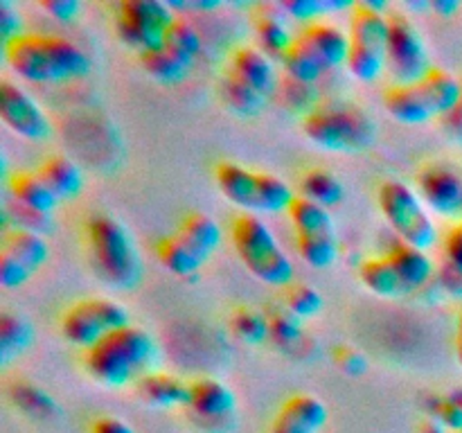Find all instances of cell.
<instances>
[{"label":"cell","instance_id":"cell-1","mask_svg":"<svg viewBox=\"0 0 462 433\" xmlns=\"http://www.w3.org/2000/svg\"><path fill=\"white\" fill-rule=\"evenodd\" d=\"M5 61L14 72L32 84H59L81 79L90 72V59L66 36L23 32L3 43Z\"/></svg>","mask_w":462,"mask_h":433},{"label":"cell","instance_id":"cell-2","mask_svg":"<svg viewBox=\"0 0 462 433\" xmlns=\"http://www.w3.org/2000/svg\"><path fill=\"white\" fill-rule=\"evenodd\" d=\"M156 359L158 345L152 334L138 325H126L102 338L97 345L84 350L81 364L93 382L108 388H122L152 373Z\"/></svg>","mask_w":462,"mask_h":433},{"label":"cell","instance_id":"cell-3","mask_svg":"<svg viewBox=\"0 0 462 433\" xmlns=\"http://www.w3.org/2000/svg\"><path fill=\"white\" fill-rule=\"evenodd\" d=\"M90 266L104 284L113 289H134L143 278V257L125 224L108 215H95L84 228Z\"/></svg>","mask_w":462,"mask_h":433},{"label":"cell","instance_id":"cell-4","mask_svg":"<svg viewBox=\"0 0 462 433\" xmlns=\"http://www.w3.org/2000/svg\"><path fill=\"white\" fill-rule=\"evenodd\" d=\"M302 134L325 152H365L377 138L374 120L361 106L347 102H325L302 115Z\"/></svg>","mask_w":462,"mask_h":433},{"label":"cell","instance_id":"cell-5","mask_svg":"<svg viewBox=\"0 0 462 433\" xmlns=\"http://www.w3.org/2000/svg\"><path fill=\"white\" fill-rule=\"evenodd\" d=\"M230 239L242 264L260 282L289 287L293 282V262L284 253L269 226L251 212H242L230 224Z\"/></svg>","mask_w":462,"mask_h":433},{"label":"cell","instance_id":"cell-6","mask_svg":"<svg viewBox=\"0 0 462 433\" xmlns=\"http://www.w3.org/2000/svg\"><path fill=\"white\" fill-rule=\"evenodd\" d=\"M386 3L368 0L356 3L350 16V54H347V70L361 81H374L383 72L388 61V14L383 12Z\"/></svg>","mask_w":462,"mask_h":433},{"label":"cell","instance_id":"cell-7","mask_svg":"<svg viewBox=\"0 0 462 433\" xmlns=\"http://www.w3.org/2000/svg\"><path fill=\"white\" fill-rule=\"evenodd\" d=\"M377 203L383 219L400 237V242L420 248V251H429L431 246H436V221L429 215L418 189L406 185L404 180L388 179L379 185Z\"/></svg>","mask_w":462,"mask_h":433},{"label":"cell","instance_id":"cell-8","mask_svg":"<svg viewBox=\"0 0 462 433\" xmlns=\"http://www.w3.org/2000/svg\"><path fill=\"white\" fill-rule=\"evenodd\" d=\"M131 325L129 311L111 298H81L72 302L59 320L63 338L72 345L88 350L116 329Z\"/></svg>","mask_w":462,"mask_h":433},{"label":"cell","instance_id":"cell-9","mask_svg":"<svg viewBox=\"0 0 462 433\" xmlns=\"http://www.w3.org/2000/svg\"><path fill=\"white\" fill-rule=\"evenodd\" d=\"M174 21V7L161 0H122L117 5L116 30L122 43L143 54L161 48Z\"/></svg>","mask_w":462,"mask_h":433},{"label":"cell","instance_id":"cell-10","mask_svg":"<svg viewBox=\"0 0 462 433\" xmlns=\"http://www.w3.org/2000/svg\"><path fill=\"white\" fill-rule=\"evenodd\" d=\"M388 25L391 34H388L386 68L393 72L397 84H415L433 68L427 43L409 14L391 12Z\"/></svg>","mask_w":462,"mask_h":433},{"label":"cell","instance_id":"cell-11","mask_svg":"<svg viewBox=\"0 0 462 433\" xmlns=\"http://www.w3.org/2000/svg\"><path fill=\"white\" fill-rule=\"evenodd\" d=\"M50 246L43 235L25 228L5 230L0 244V284L3 289H18L30 282L34 273L48 262Z\"/></svg>","mask_w":462,"mask_h":433},{"label":"cell","instance_id":"cell-12","mask_svg":"<svg viewBox=\"0 0 462 433\" xmlns=\"http://www.w3.org/2000/svg\"><path fill=\"white\" fill-rule=\"evenodd\" d=\"M0 120L9 131L27 140H45L52 134V122L39 102L14 81H0Z\"/></svg>","mask_w":462,"mask_h":433},{"label":"cell","instance_id":"cell-13","mask_svg":"<svg viewBox=\"0 0 462 433\" xmlns=\"http://www.w3.org/2000/svg\"><path fill=\"white\" fill-rule=\"evenodd\" d=\"M418 194L436 215L462 221V171L449 162H427L418 171Z\"/></svg>","mask_w":462,"mask_h":433},{"label":"cell","instance_id":"cell-14","mask_svg":"<svg viewBox=\"0 0 462 433\" xmlns=\"http://www.w3.org/2000/svg\"><path fill=\"white\" fill-rule=\"evenodd\" d=\"M188 409L194 418L201 419L203 427L210 424V428H215V424L219 427L237 413V397L219 379L199 377L189 382Z\"/></svg>","mask_w":462,"mask_h":433},{"label":"cell","instance_id":"cell-15","mask_svg":"<svg viewBox=\"0 0 462 433\" xmlns=\"http://www.w3.org/2000/svg\"><path fill=\"white\" fill-rule=\"evenodd\" d=\"M383 106L402 124H424L429 120H440L438 104L424 77L415 84H393L383 95Z\"/></svg>","mask_w":462,"mask_h":433},{"label":"cell","instance_id":"cell-16","mask_svg":"<svg viewBox=\"0 0 462 433\" xmlns=\"http://www.w3.org/2000/svg\"><path fill=\"white\" fill-rule=\"evenodd\" d=\"M328 419L329 410L320 397L298 392L280 406L269 433H320Z\"/></svg>","mask_w":462,"mask_h":433},{"label":"cell","instance_id":"cell-17","mask_svg":"<svg viewBox=\"0 0 462 433\" xmlns=\"http://www.w3.org/2000/svg\"><path fill=\"white\" fill-rule=\"evenodd\" d=\"M226 70L233 72L237 79H242L244 84L255 88L264 97H271L278 90L280 81L278 75H275L273 61L260 48H253V45H239V48H235L230 52Z\"/></svg>","mask_w":462,"mask_h":433},{"label":"cell","instance_id":"cell-18","mask_svg":"<svg viewBox=\"0 0 462 433\" xmlns=\"http://www.w3.org/2000/svg\"><path fill=\"white\" fill-rule=\"evenodd\" d=\"M217 188L230 203L255 215L260 212V171L224 161L215 167Z\"/></svg>","mask_w":462,"mask_h":433},{"label":"cell","instance_id":"cell-19","mask_svg":"<svg viewBox=\"0 0 462 433\" xmlns=\"http://www.w3.org/2000/svg\"><path fill=\"white\" fill-rule=\"evenodd\" d=\"M302 41L310 45L311 52L328 66V70L347 63V54H350V36L343 32L341 27L332 25L328 21H316L302 27L298 32Z\"/></svg>","mask_w":462,"mask_h":433},{"label":"cell","instance_id":"cell-20","mask_svg":"<svg viewBox=\"0 0 462 433\" xmlns=\"http://www.w3.org/2000/svg\"><path fill=\"white\" fill-rule=\"evenodd\" d=\"M284 18H287V14H284L282 5L260 3L253 7V27H255L262 52H266L269 57L282 59L289 45L293 43V34L289 32V25Z\"/></svg>","mask_w":462,"mask_h":433},{"label":"cell","instance_id":"cell-21","mask_svg":"<svg viewBox=\"0 0 462 433\" xmlns=\"http://www.w3.org/2000/svg\"><path fill=\"white\" fill-rule=\"evenodd\" d=\"M386 257L391 260V264L395 266L397 275L404 282L406 291L413 293L420 291V289L427 287L429 282L436 275V264L429 257L427 251H420V248L409 246L404 242H397L388 248Z\"/></svg>","mask_w":462,"mask_h":433},{"label":"cell","instance_id":"cell-22","mask_svg":"<svg viewBox=\"0 0 462 433\" xmlns=\"http://www.w3.org/2000/svg\"><path fill=\"white\" fill-rule=\"evenodd\" d=\"M140 400L158 409H174L189 404V382L170 373H147L135 382Z\"/></svg>","mask_w":462,"mask_h":433},{"label":"cell","instance_id":"cell-23","mask_svg":"<svg viewBox=\"0 0 462 433\" xmlns=\"http://www.w3.org/2000/svg\"><path fill=\"white\" fill-rule=\"evenodd\" d=\"M36 174L45 180V185L52 189L59 201L77 198L84 188V174L77 167V162H72L68 156H61V153H52V156L45 158L36 167Z\"/></svg>","mask_w":462,"mask_h":433},{"label":"cell","instance_id":"cell-24","mask_svg":"<svg viewBox=\"0 0 462 433\" xmlns=\"http://www.w3.org/2000/svg\"><path fill=\"white\" fill-rule=\"evenodd\" d=\"M7 188L14 203L27 207V210L39 212V215L50 216L54 207L59 206V198L54 197L52 189L45 185V180L36 171H16L9 179Z\"/></svg>","mask_w":462,"mask_h":433},{"label":"cell","instance_id":"cell-25","mask_svg":"<svg viewBox=\"0 0 462 433\" xmlns=\"http://www.w3.org/2000/svg\"><path fill=\"white\" fill-rule=\"evenodd\" d=\"M180 239L192 248L203 262L212 257V253L219 248L221 244V228L210 215L206 212H189L183 221H180L179 230H176Z\"/></svg>","mask_w":462,"mask_h":433},{"label":"cell","instance_id":"cell-26","mask_svg":"<svg viewBox=\"0 0 462 433\" xmlns=\"http://www.w3.org/2000/svg\"><path fill=\"white\" fill-rule=\"evenodd\" d=\"M359 280L368 291L377 293L382 298H402L406 296V287L397 275L395 266L383 255H370L359 264Z\"/></svg>","mask_w":462,"mask_h":433},{"label":"cell","instance_id":"cell-27","mask_svg":"<svg viewBox=\"0 0 462 433\" xmlns=\"http://www.w3.org/2000/svg\"><path fill=\"white\" fill-rule=\"evenodd\" d=\"M156 257L170 273L179 275V278H192V275H197L199 271L203 269V264H206L192 248H188V244H185L176 233L165 235V237L158 239Z\"/></svg>","mask_w":462,"mask_h":433},{"label":"cell","instance_id":"cell-28","mask_svg":"<svg viewBox=\"0 0 462 433\" xmlns=\"http://www.w3.org/2000/svg\"><path fill=\"white\" fill-rule=\"evenodd\" d=\"M140 66L144 68L149 77H153L161 84H176V81L185 79L192 68V61L183 59L180 54H176L174 50H170L167 45H161L156 50H149V52L138 54Z\"/></svg>","mask_w":462,"mask_h":433},{"label":"cell","instance_id":"cell-29","mask_svg":"<svg viewBox=\"0 0 462 433\" xmlns=\"http://www.w3.org/2000/svg\"><path fill=\"white\" fill-rule=\"evenodd\" d=\"M280 61H282L284 70H287V77L302 81V84H316L320 77L329 72L328 66L311 52L310 45L298 34L293 36V43L289 45V50L282 54Z\"/></svg>","mask_w":462,"mask_h":433},{"label":"cell","instance_id":"cell-30","mask_svg":"<svg viewBox=\"0 0 462 433\" xmlns=\"http://www.w3.org/2000/svg\"><path fill=\"white\" fill-rule=\"evenodd\" d=\"M300 194L329 210L346 198V188L334 171L325 167H311L300 176Z\"/></svg>","mask_w":462,"mask_h":433},{"label":"cell","instance_id":"cell-31","mask_svg":"<svg viewBox=\"0 0 462 433\" xmlns=\"http://www.w3.org/2000/svg\"><path fill=\"white\" fill-rule=\"evenodd\" d=\"M219 90L226 106H228L230 111L237 113V115H244V117H251V115H257V113H262V108H264L266 102H269V97H264V95L257 93L255 88L244 84L242 79H237V77L228 70H224V75H221Z\"/></svg>","mask_w":462,"mask_h":433},{"label":"cell","instance_id":"cell-32","mask_svg":"<svg viewBox=\"0 0 462 433\" xmlns=\"http://www.w3.org/2000/svg\"><path fill=\"white\" fill-rule=\"evenodd\" d=\"M289 221L296 228V235H314V233H337L334 230L332 215L325 206L311 201V198L298 194L287 210Z\"/></svg>","mask_w":462,"mask_h":433},{"label":"cell","instance_id":"cell-33","mask_svg":"<svg viewBox=\"0 0 462 433\" xmlns=\"http://www.w3.org/2000/svg\"><path fill=\"white\" fill-rule=\"evenodd\" d=\"M32 336H34V329H32L30 320L12 314V311H3L0 314V359L3 364H12L14 356L23 355L30 347Z\"/></svg>","mask_w":462,"mask_h":433},{"label":"cell","instance_id":"cell-34","mask_svg":"<svg viewBox=\"0 0 462 433\" xmlns=\"http://www.w3.org/2000/svg\"><path fill=\"white\" fill-rule=\"evenodd\" d=\"M230 329L246 345H262L271 336L264 311L248 305L235 307L233 314H230Z\"/></svg>","mask_w":462,"mask_h":433},{"label":"cell","instance_id":"cell-35","mask_svg":"<svg viewBox=\"0 0 462 433\" xmlns=\"http://www.w3.org/2000/svg\"><path fill=\"white\" fill-rule=\"evenodd\" d=\"M296 248L302 260L314 269H328L338 257L337 233L296 235Z\"/></svg>","mask_w":462,"mask_h":433},{"label":"cell","instance_id":"cell-36","mask_svg":"<svg viewBox=\"0 0 462 433\" xmlns=\"http://www.w3.org/2000/svg\"><path fill=\"white\" fill-rule=\"evenodd\" d=\"M266 320H269V332L278 345L282 347H296L305 341V327L302 320L296 314L287 309L284 305H271L264 311Z\"/></svg>","mask_w":462,"mask_h":433},{"label":"cell","instance_id":"cell-37","mask_svg":"<svg viewBox=\"0 0 462 433\" xmlns=\"http://www.w3.org/2000/svg\"><path fill=\"white\" fill-rule=\"evenodd\" d=\"M12 400L18 409L34 418H52L59 413V406L43 388L34 386L30 382H18L12 386Z\"/></svg>","mask_w":462,"mask_h":433},{"label":"cell","instance_id":"cell-38","mask_svg":"<svg viewBox=\"0 0 462 433\" xmlns=\"http://www.w3.org/2000/svg\"><path fill=\"white\" fill-rule=\"evenodd\" d=\"M282 305L287 307L291 314H296L298 318L305 320L320 314V309H323V296H320L319 289L311 287V284L291 282L289 287H284Z\"/></svg>","mask_w":462,"mask_h":433},{"label":"cell","instance_id":"cell-39","mask_svg":"<svg viewBox=\"0 0 462 433\" xmlns=\"http://www.w3.org/2000/svg\"><path fill=\"white\" fill-rule=\"evenodd\" d=\"M162 45H167V48L174 50L176 54H180V57L194 63V59H197L199 52H201V36H199V32L194 30L192 23L176 16V21L171 23V27L167 30Z\"/></svg>","mask_w":462,"mask_h":433},{"label":"cell","instance_id":"cell-40","mask_svg":"<svg viewBox=\"0 0 462 433\" xmlns=\"http://www.w3.org/2000/svg\"><path fill=\"white\" fill-rule=\"evenodd\" d=\"M429 418H436L447 431H462V388L429 400Z\"/></svg>","mask_w":462,"mask_h":433},{"label":"cell","instance_id":"cell-41","mask_svg":"<svg viewBox=\"0 0 462 433\" xmlns=\"http://www.w3.org/2000/svg\"><path fill=\"white\" fill-rule=\"evenodd\" d=\"M275 93H278V97L282 99L284 106H291L296 108V111H305V115L311 111V108L319 106V104H316L314 84H302V81L291 79V77L280 81Z\"/></svg>","mask_w":462,"mask_h":433},{"label":"cell","instance_id":"cell-42","mask_svg":"<svg viewBox=\"0 0 462 433\" xmlns=\"http://www.w3.org/2000/svg\"><path fill=\"white\" fill-rule=\"evenodd\" d=\"M282 5L284 14L291 18H296V21H302V23H316L319 21L320 14L329 12V9H337V7H355V5L350 3H341V5H332V3H319V0H284Z\"/></svg>","mask_w":462,"mask_h":433},{"label":"cell","instance_id":"cell-43","mask_svg":"<svg viewBox=\"0 0 462 433\" xmlns=\"http://www.w3.org/2000/svg\"><path fill=\"white\" fill-rule=\"evenodd\" d=\"M334 361H337V365L343 373L352 374V377L364 374L365 370H368V359H365V355L352 345L337 347V350H334Z\"/></svg>","mask_w":462,"mask_h":433},{"label":"cell","instance_id":"cell-44","mask_svg":"<svg viewBox=\"0 0 462 433\" xmlns=\"http://www.w3.org/2000/svg\"><path fill=\"white\" fill-rule=\"evenodd\" d=\"M0 34H3V43H9L23 34L21 14L9 0H0Z\"/></svg>","mask_w":462,"mask_h":433},{"label":"cell","instance_id":"cell-45","mask_svg":"<svg viewBox=\"0 0 462 433\" xmlns=\"http://www.w3.org/2000/svg\"><path fill=\"white\" fill-rule=\"evenodd\" d=\"M442 251H445L447 264L462 271V221L447 230L445 239H442Z\"/></svg>","mask_w":462,"mask_h":433},{"label":"cell","instance_id":"cell-46","mask_svg":"<svg viewBox=\"0 0 462 433\" xmlns=\"http://www.w3.org/2000/svg\"><path fill=\"white\" fill-rule=\"evenodd\" d=\"M39 7L48 16L57 18L59 23H72L81 9L77 0H43V3H39Z\"/></svg>","mask_w":462,"mask_h":433},{"label":"cell","instance_id":"cell-47","mask_svg":"<svg viewBox=\"0 0 462 433\" xmlns=\"http://www.w3.org/2000/svg\"><path fill=\"white\" fill-rule=\"evenodd\" d=\"M438 282L445 291H449L454 298H460L462 300V271L456 269V266L442 262L440 271H438Z\"/></svg>","mask_w":462,"mask_h":433},{"label":"cell","instance_id":"cell-48","mask_svg":"<svg viewBox=\"0 0 462 433\" xmlns=\"http://www.w3.org/2000/svg\"><path fill=\"white\" fill-rule=\"evenodd\" d=\"M90 433H135V428L117 415H99L90 424Z\"/></svg>","mask_w":462,"mask_h":433},{"label":"cell","instance_id":"cell-49","mask_svg":"<svg viewBox=\"0 0 462 433\" xmlns=\"http://www.w3.org/2000/svg\"><path fill=\"white\" fill-rule=\"evenodd\" d=\"M440 122H442V129L447 131V135L462 144V102L454 108V111L447 113Z\"/></svg>","mask_w":462,"mask_h":433},{"label":"cell","instance_id":"cell-50","mask_svg":"<svg viewBox=\"0 0 462 433\" xmlns=\"http://www.w3.org/2000/svg\"><path fill=\"white\" fill-rule=\"evenodd\" d=\"M420 433H449L436 418H424L418 427Z\"/></svg>","mask_w":462,"mask_h":433},{"label":"cell","instance_id":"cell-51","mask_svg":"<svg viewBox=\"0 0 462 433\" xmlns=\"http://www.w3.org/2000/svg\"><path fill=\"white\" fill-rule=\"evenodd\" d=\"M454 350H456V359H458V365L462 368V309H460V314H458V320H456Z\"/></svg>","mask_w":462,"mask_h":433},{"label":"cell","instance_id":"cell-52","mask_svg":"<svg viewBox=\"0 0 462 433\" xmlns=\"http://www.w3.org/2000/svg\"><path fill=\"white\" fill-rule=\"evenodd\" d=\"M458 7H460L458 3H440V0L431 5L433 12H438V14H440V16H451V14H454Z\"/></svg>","mask_w":462,"mask_h":433},{"label":"cell","instance_id":"cell-53","mask_svg":"<svg viewBox=\"0 0 462 433\" xmlns=\"http://www.w3.org/2000/svg\"><path fill=\"white\" fill-rule=\"evenodd\" d=\"M460 433H462V431H460Z\"/></svg>","mask_w":462,"mask_h":433}]
</instances>
